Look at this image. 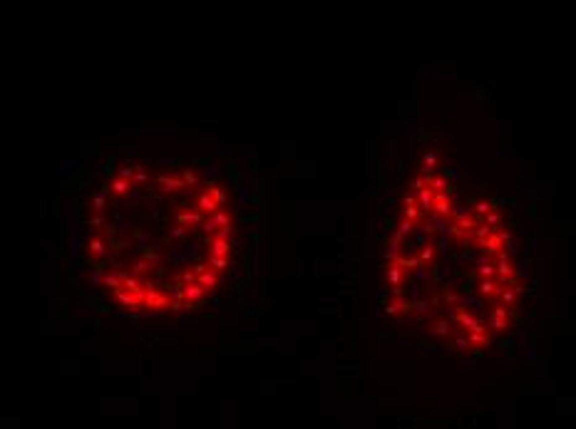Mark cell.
<instances>
[{
  "instance_id": "6da1fadb",
  "label": "cell",
  "mask_w": 576,
  "mask_h": 429,
  "mask_svg": "<svg viewBox=\"0 0 576 429\" xmlns=\"http://www.w3.org/2000/svg\"><path fill=\"white\" fill-rule=\"evenodd\" d=\"M102 171L87 209L112 226L82 221L77 231H114V243L80 251L82 271L110 305L132 315H182L212 303L241 256V209L226 174L202 161H124Z\"/></svg>"
},
{
  "instance_id": "7a4b0ae2",
  "label": "cell",
  "mask_w": 576,
  "mask_h": 429,
  "mask_svg": "<svg viewBox=\"0 0 576 429\" xmlns=\"http://www.w3.org/2000/svg\"><path fill=\"white\" fill-rule=\"evenodd\" d=\"M385 310L444 348L477 353L506 335L522 310V261L494 201L442 169L405 186L382 253Z\"/></svg>"
}]
</instances>
